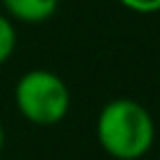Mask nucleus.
<instances>
[{
  "mask_svg": "<svg viewBox=\"0 0 160 160\" xmlns=\"http://www.w3.org/2000/svg\"><path fill=\"white\" fill-rule=\"evenodd\" d=\"M2 146H5V127L0 122V151H2Z\"/></svg>",
  "mask_w": 160,
  "mask_h": 160,
  "instance_id": "obj_6",
  "label": "nucleus"
},
{
  "mask_svg": "<svg viewBox=\"0 0 160 160\" xmlns=\"http://www.w3.org/2000/svg\"><path fill=\"white\" fill-rule=\"evenodd\" d=\"M2 14L19 24H42L59 10V0H0Z\"/></svg>",
  "mask_w": 160,
  "mask_h": 160,
  "instance_id": "obj_3",
  "label": "nucleus"
},
{
  "mask_svg": "<svg viewBox=\"0 0 160 160\" xmlns=\"http://www.w3.org/2000/svg\"><path fill=\"white\" fill-rule=\"evenodd\" d=\"M158 160H160V158H158Z\"/></svg>",
  "mask_w": 160,
  "mask_h": 160,
  "instance_id": "obj_7",
  "label": "nucleus"
},
{
  "mask_svg": "<svg viewBox=\"0 0 160 160\" xmlns=\"http://www.w3.org/2000/svg\"><path fill=\"white\" fill-rule=\"evenodd\" d=\"M125 10L134 12V14H144V17H151V14H158L160 12V0H118Z\"/></svg>",
  "mask_w": 160,
  "mask_h": 160,
  "instance_id": "obj_5",
  "label": "nucleus"
},
{
  "mask_svg": "<svg viewBox=\"0 0 160 160\" xmlns=\"http://www.w3.org/2000/svg\"><path fill=\"white\" fill-rule=\"evenodd\" d=\"M14 106L31 125H59L71 111L68 82L50 68H31L14 85Z\"/></svg>",
  "mask_w": 160,
  "mask_h": 160,
  "instance_id": "obj_2",
  "label": "nucleus"
},
{
  "mask_svg": "<svg viewBox=\"0 0 160 160\" xmlns=\"http://www.w3.org/2000/svg\"><path fill=\"white\" fill-rule=\"evenodd\" d=\"M17 50V26L7 14L0 12V66H5Z\"/></svg>",
  "mask_w": 160,
  "mask_h": 160,
  "instance_id": "obj_4",
  "label": "nucleus"
},
{
  "mask_svg": "<svg viewBox=\"0 0 160 160\" xmlns=\"http://www.w3.org/2000/svg\"><path fill=\"white\" fill-rule=\"evenodd\" d=\"M94 134L113 160H139L155 144V120L141 101L118 97L101 106Z\"/></svg>",
  "mask_w": 160,
  "mask_h": 160,
  "instance_id": "obj_1",
  "label": "nucleus"
}]
</instances>
